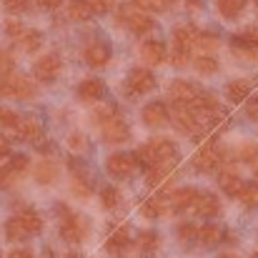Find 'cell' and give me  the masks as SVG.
I'll list each match as a JSON object with an SVG mask.
<instances>
[{
    "label": "cell",
    "instance_id": "e575fe53",
    "mask_svg": "<svg viewBox=\"0 0 258 258\" xmlns=\"http://www.w3.org/2000/svg\"><path fill=\"white\" fill-rule=\"evenodd\" d=\"M100 203H103V208H108V211L118 208V203H120V193H118V188L105 185V188L100 190Z\"/></svg>",
    "mask_w": 258,
    "mask_h": 258
},
{
    "label": "cell",
    "instance_id": "9f6ffc18",
    "mask_svg": "<svg viewBox=\"0 0 258 258\" xmlns=\"http://www.w3.org/2000/svg\"><path fill=\"white\" fill-rule=\"evenodd\" d=\"M66 258H81V253H76V251H71V253H68V256Z\"/></svg>",
    "mask_w": 258,
    "mask_h": 258
},
{
    "label": "cell",
    "instance_id": "5bb4252c",
    "mask_svg": "<svg viewBox=\"0 0 258 258\" xmlns=\"http://www.w3.org/2000/svg\"><path fill=\"white\" fill-rule=\"evenodd\" d=\"M15 133H18L23 141H28V143H40V141H43V123H40L35 115H23V118L18 120Z\"/></svg>",
    "mask_w": 258,
    "mask_h": 258
},
{
    "label": "cell",
    "instance_id": "680465c9",
    "mask_svg": "<svg viewBox=\"0 0 258 258\" xmlns=\"http://www.w3.org/2000/svg\"><path fill=\"white\" fill-rule=\"evenodd\" d=\"M3 113H5V110H3V108H0V123H3Z\"/></svg>",
    "mask_w": 258,
    "mask_h": 258
},
{
    "label": "cell",
    "instance_id": "6da1fadb",
    "mask_svg": "<svg viewBox=\"0 0 258 258\" xmlns=\"http://www.w3.org/2000/svg\"><path fill=\"white\" fill-rule=\"evenodd\" d=\"M136 158L143 168H156L158 163H178V148L168 138H153L151 143L136 151Z\"/></svg>",
    "mask_w": 258,
    "mask_h": 258
},
{
    "label": "cell",
    "instance_id": "44dd1931",
    "mask_svg": "<svg viewBox=\"0 0 258 258\" xmlns=\"http://www.w3.org/2000/svg\"><path fill=\"white\" fill-rule=\"evenodd\" d=\"M105 93V86L98 81V78H86L81 86H78V98L83 103H98Z\"/></svg>",
    "mask_w": 258,
    "mask_h": 258
},
{
    "label": "cell",
    "instance_id": "ac0fdd59",
    "mask_svg": "<svg viewBox=\"0 0 258 258\" xmlns=\"http://www.w3.org/2000/svg\"><path fill=\"white\" fill-rule=\"evenodd\" d=\"M141 58H143L148 66H161V63H166L168 50H166V45H163L161 40H146V43L141 45Z\"/></svg>",
    "mask_w": 258,
    "mask_h": 258
},
{
    "label": "cell",
    "instance_id": "ffe728a7",
    "mask_svg": "<svg viewBox=\"0 0 258 258\" xmlns=\"http://www.w3.org/2000/svg\"><path fill=\"white\" fill-rule=\"evenodd\" d=\"M218 185H221V190H223L226 196H241L243 188H246L243 178H241L236 171H228V168L218 173Z\"/></svg>",
    "mask_w": 258,
    "mask_h": 258
},
{
    "label": "cell",
    "instance_id": "d590c367",
    "mask_svg": "<svg viewBox=\"0 0 258 258\" xmlns=\"http://www.w3.org/2000/svg\"><path fill=\"white\" fill-rule=\"evenodd\" d=\"M173 3H175V0H136L138 8H143V10H156V13H166V10H171Z\"/></svg>",
    "mask_w": 258,
    "mask_h": 258
},
{
    "label": "cell",
    "instance_id": "d6a6232c",
    "mask_svg": "<svg viewBox=\"0 0 258 258\" xmlns=\"http://www.w3.org/2000/svg\"><path fill=\"white\" fill-rule=\"evenodd\" d=\"M175 233H178L180 243H193V241H198V233H201V228H196L190 221H183V223H178Z\"/></svg>",
    "mask_w": 258,
    "mask_h": 258
},
{
    "label": "cell",
    "instance_id": "277c9868",
    "mask_svg": "<svg viewBox=\"0 0 258 258\" xmlns=\"http://www.w3.org/2000/svg\"><path fill=\"white\" fill-rule=\"evenodd\" d=\"M171 123L178 133H185V136H203L206 133L196 110L190 105H183V103H171Z\"/></svg>",
    "mask_w": 258,
    "mask_h": 258
},
{
    "label": "cell",
    "instance_id": "e0dca14e",
    "mask_svg": "<svg viewBox=\"0 0 258 258\" xmlns=\"http://www.w3.org/2000/svg\"><path fill=\"white\" fill-rule=\"evenodd\" d=\"M231 50H233V55H236L238 60H243V63H256L258 60V45L251 43L248 38H243V35H233V38H231Z\"/></svg>",
    "mask_w": 258,
    "mask_h": 258
},
{
    "label": "cell",
    "instance_id": "db71d44e",
    "mask_svg": "<svg viewBox=\"0 0 258 258\" xmlns=\"http://www.w3.org/2000/svg\"><path fill=\"white\" fill-rule=\"evenodd\" d=\"M243 38H248L251 43H256V45H258V28H253V30H246V33H243Z\"/></svg>",
    "mask_w": 258,
    "mask_h": 258
},
{
    "label": "cell",
    "instance_id": "c3c4849f",
    "mask_svg": "<svg viewBox=\"0 0 258 258\" xmlns=\"http://www.w3.org/2000/svg\"><path fill=\"white\" fill-rule=\"evenodd\" d=\"M71 148H76V151H86L88 148L86 138H83L81 133H73V136H71Z\"/></svg>",
    "mask_w": 258,
    "mask_h": 258
},
{
    "label": "cell",
    "instance_id": "4316f807",
    "mask_svg": "<svg viewBox=\"0 0 258 258\" xmlns=\"http://www.w3.org/2000/svg\"><path fill=\"white\" fill-rule=\"evenodd\" d=\"M128 246H131V231H128V228H118V231L108 238V243H105V248H108L110 253L125 251Z\"/></svg>",
    "mask_w": 258,
    "mask_h": 258
},
{
    "label": "cell",
    "instance_id": "60d3db41",
    "mask_svg": "<svg viewBox=\"0 0 258 258\" xmlns=\"http://www.w3.org/2000/svg\"><path fill=\"white\" fill-rule=\"evenodd\" d=\"M18 178H20V175H18L15 171H10V166L5 163V166L0 168V188H13Z\"/></svg>",
    "mask_w": 258,
    "mask_h": 258
},
{
    "label": "cell",
    "instance_id": "681fc988",
    "mask_svg": "<svg viewBox=\"0 0 258 258\" xmlns=\"http://www.w3.org/2000/svg\"><path fill=\"white\" fill-rule=\"evenodd\" d=\"M8 258H35V256H33L30 248H15V251L8 253Z\"/></svg>",
    "mask_w": 258,
    "mask_h": 258
},
{
    "label": "cell",
    "instance_id": "f5cc1de1",
    "mask_svg": "<svg viewBox=\"0 0 258 258\" xmlns=\"http://www.w3.org/2000/svg\"><path fill=\"white\" fill-rule=\"evenodd\" d=\"M8 153H10V146H8V141L0 136V158H5Z\"/></svg>",
    "mask_w": 258,
    "mask_h": 258
},
{
    "label": "cell",
    "instance_id": "74e56055",
    "mask_svg": "<svg viewBox=\"0 0 258 258\" xmlns=\"http://www.w3.org/2000/svg\"><path fill=\"white\" fill-rule=\"evenodd\" d=\"M118 113H115V105H98L95 110H93V120L98 123V125H105L108 120H113Z\"/></svg>",
    "mask_w": 258,
    "mask_h": 258
},
{
    "label": "cell",
    "instance_id": "9a60e30c",
    "mask_svg": "<svg viewBox=\"0 0 258 258\" xmlns=\"http://www.w3.org/2000/svg\"><path fill=\"white\" fill-rule=\"evenodd\" d=\"M198 196H201V190H196V188H178V190H173L171 193V211L173 213L193 211Z\"/></svg>",
    "mask_w": 258,
    "mask_h": 258
},
{
    "label": "cell",
    "instance_id": "6f0895ef",
    "mask_svg": "<svg viewBox=\"0 0 258 258\" xmlns=\"http://www.w3.org/2000/svg\"><path fill=\"white\" fill-rule=\"evenodd\" d=\"M221 258H238V256H233V253H228V256H221Z\"/></svg>",
    "mask_w": 258,
    "mask_h": 258
},
{
    "label": "cell",
    "instance_id": "2e32d148",
    "mask_svg": "<svg viewBox=\"0 0 258 258\" xmlns=\"http://www.w3.org/2000/svg\"><path fill=\"white\" fill-rule=\"evenodd\" d=\"M83 58H86V63L90 68H105V66L110 63V45L95 40V43H90L86 48Z\"/></svg>",
    "mask_w": 258,
    "mask_h": 258
},
{
    "label": "cell",
    "instance_id": "484cf974",
    "mask_svg": "<svg viewBox=\"0 0 258 258\" xmlns=\"http://www.w3.org/2000/svg\"><path fill=\"white\" fill-rule=\"evenodd\" d=\"M93 15V8L88 0H68V18L76 23H83Z\"/></svg>",
    "mask_w": 258,
    "mask_h": 258
},
{
    "label": "cell",
    "instance_id": "5b68a950",
    "mask_svg": "<svg viewBox=\"0 0 258 258\" xmlns=\"http://www.w3.org/2000/svg\"><path fill=\"white\" fill-rule=\"evenodd\" d=\"M38 95V88L33 81H28L25 76L10 73L5 78H0V98H20V100H30Z\"/></svg>",
    "mask_w": 258,
    "mask_h": 258
},
{
    "label": "cell",
    "instance_id": "d6986e66",
    "mask_svg": "<svg viewBox=\"0 0 258 258\" xmlns=\"http://www.w3.org/2000/svg\"><path fill=\"white\" fill-rule=\"evenodd\" d=\"M193 211H196V216H201V218H206V221H208V218H216V216L221 213V201H218L213 193H208V190L203 193V190H201V196H198Z\"/></svg>",
    "mask_w": 258,
    "mask_h": 258
},
{
    "label": "cell",
    "instance_id": "8992f818",
    "mask_svg": "<svg viewBox=\"0 0 258 258\" xmlns=\"http://www.w3.org/2000/svg\"><path fill=\"white\" fill-rule=\"evenodd\" d=\"M226 158H228V151H223L216 143H206L193 156V168L198 173H211V171H216V168H221L226 163Z\"/></svg>",
    "mask_w": 258,
    "mask_h": 258
},
{
    "label": "cell",
    "instance_id": "ab89813d",
    "mask_svg": "<svg viewBox=\"0 0 258 258\" xmlns=\"http://www.w3.org/2000/svg\"><path fill=\"white\" fill-rule=\"evenodd\" d=\"M171 60L175 68H185L188 63H190V50L188 48H178V45H173L171 48Z\"/></svg>",
    "mask_w": 258,
    "mask_h": 258
},
{
    "label": "cell",
    "instance_id": "7402d4cb",
    "mask_svg": "<svg viewBox=\"0 0 258 258\" xmlns=\"http://www.w3.org/2000/svg\"><path fill=\"white\" fill-rule=\"evenodd\" d=\"M223 238H226V231H223L218 223H206V226L201 228V233H198V241H201V246H206V248H216Z\"/></svg>",
    "mask_w": 258,
    "mask_h": 258
},
{
    "label": "cell",
    "instance_id": "d4e9b609",
    "mask_svg": "<svg viewBox=\"0 0 258 258\" xmlns=\"http://www.w3.org/2000/svg\"><path fill=\"white\" fill-rule=\"evenodd\" d=\"M76 173H73V180H71V185H73V193L78 196V198H88L90 193H93V183H90V178H88V173L83 168H78V166H73Z\"/></svg>",
    "mask_w": 258,
    "mask_h": 258
},
{
    "label": "cell",
    "instance_id": "f35d334b",
    "mask_svg": "<svg viewBox=\"0 0 258 258\" xmlns=\"http://www.w3.org/2000/svg\"><path fill=\"white\" fill-rule=\"evenodd\" d=\"M238 198H241V203H243L246 208H258V183L246 185V188H243V193H241Z\"/></svg>",
    "mask_w": 258,
    "mask_h": 258
},
{
    "label": "cell",
    "instance_id": "83f0119b",
    "mask_svg": "<svg viewBox=\"0 0 258 258\" xmlns=\"http://www.w3.org/2000/svg\"><path fill=\"white\" fill-rule=\"evenodd\" d=\"M216 8L218 13L226 18V20H233L241 15V10L246 8V0H216Z\"/></svg>",
    "mask_w": 258,
    "mask_h": 258
},
{
    "label": "cell",
    "instance_id": "4fadbf2b",
    "mask_svg": "<svg viewBox=\"0 0 258 258\" xmlns=\"http://www.w3.org/2000/svg\"><path fill=\"white\" fill-rule=\"evenodd\" d=\"M100 131H103V141L105 143H110V146H118V143H125L128 138H131V128H128V123L123 120V118H113V120H108L105 125H100Z\"/></svg>",
    "mask_w": 258,
    "mask_h": 258
},
{
    "label": "cell",
    "instance_id": "7bdbcfd3",
    "mask_svg": "<svg viewBox=\"0 0 258 258\" xmlns=\"http://www.w3.org/2000/svg\"><path fill=\"white\" fill-rule=\"evenodd\" d=\"M238 156H241V161L243 163H256L258 161V148L253 146V143H248V146H241V151H238Z\"/></svg>",
    "mask_w": 258,
    "mask_h": 258
},
{
    "label": "cell",
    "instance_id": "816d5d0a",
    "mask_svg": "<svg viewBox=\"0 0 258 258\" xmlns=\"http://www.w3.org/2000/svg\"><path fill=\"white\" fill-rule=\"evenodd\" d=\"M35 3H38L40 8H45V10H55V8H58L63 0H35Z\"/></svg>",
    "mask_w": 258,
    "mask_h": 258
},
{
    "label": "cell",
    "instance_id": "3957f363",
    "mask_svg": "<svg viewBox=\"0 0 258 258\" xmlns=\"http://www.w3.org/2000/svg\"><path fill=\"white\" fill-rule=\"evenodd\" d=\"M43 228V221L35 211H23L18 216H13L5 223V238L8 241H25L30 236H35Z\"/></svg>",
    "mask_w": 258,
    "mask_h": 258
},
{
    "label": "cell",
    "instance_id": "1f68e13d",
    "mask_svg": "<svg viewBox=\"0 0 258 258\" xmlns=\"http://www.w3.org/2000/svg\"><path fill=\"white\" fill-rule=\"evenodd\" d=\"M40 33L38 30H25L20 38H18V43H20V48L25 50V53H35L38 48H40Z\"/></svg>",
    "mask_w": 258,
    "mask_h": 258
},
{
    "label": "cell",
    "instance_id": "4dcf8cb0",
    "mask_svg": "<svg viewBox=\"0 0 258 258\" xmlns=\"http://www.w3.org/2000/svg\"><path fill=\"white\" fill-rule=\"evenodd\" d=\"M193 66H196V71H198L201 76H213V73L218 71V60H216L213 55H208V53L198 55V58L193 60Z\"/></svg>",
    "mask_w": 258,
    "mask_h": 258
},
{
    "label": "cell",
    "instance_id": "52a82bcc",
    "mask_svg": "<svg viewBox=\"0 0 258 258\" xmlns=\"http://www.w3.org/2000/svg\"><path fill=\"white\" fill-rule=\"evenodd\" d=\"M118 18H120V23H123L131 33H136V35H148V33L156 28L153 18H151L146 10H138V8H123Z\"/></svg>",
    "mask_w": 258,
    "mask_h": 258
},
{
    "label": "cell",
    "instance_id": "cb8c5ba5",
    "mask_svg": "<svg viewBox=\"0 0 258 258\" xmlns=\"http://www.w3.org/2000/svg\"><path fill=\"white\" fill-rule=\"evenodd\" d=\"M196 38H198V30L193 25H178L173 30V45H178V48H188L190 50L196 45Z\"/></svg>",
    "mask_w": 258,
    "mask_h": 258
},
{
    "label": "cell",
    "instance_id": "bcb514c9",
    "mask_svg": "<svg viewBox=\"0 0 258 258\" xmlns=\"http://www.w3.org/2000/svg\"><path fill=\"white\" fill-rule=\"evenodd\" d=\"M5 33H8V35H13V38L18 40V38L25 33V28H23L18 20H8V23H5Z\"/></svg>",
    "mask_w": 258,
    "mask_h": 258
},
{
    "label": "cell",
    "instance_id": "f907efd6",
    "mask_svg": "<svg viewBox=\"0 0 258 258\" xmlns=\"http://www.w3.org/2000/svg\"><path fill=\"white\" fill-rule=\"evenodd\" d=\"M246 115H248L251 120H258V100H248V105H246Z\"/></svg>",
    "mask_w": 258,
    "mask_h": 258
},
{
    "label": "cell",
    "instance_id": "836d02e7",
    "mask_svg": "<svg viewBox=\"0 0 258 258\" xmlns=\"http://www.w3.org/2000/svg\"><path fill=\"white\" fill-rule=\"evenodd\" d=\"M173 168H175V163H158L156 168H151V171H148V183H151V185L163 183V180L171 175Z\"/></svg>",
    "mask_w": 258,
    "mask_h": 258
},
{
    "label": "cell",
    "instance_id": "7a4b0ae2",
    "mask_svg": "<svg viewBox=\"0 0 258 258\" xmlns=\"http://www.w3.org/2000/svg\"><path fill=\"white\" fill-rule=\"evenodd\" d=\"M58 216H60V236L68 241V243H81V241H86L88 236H90V218L86 216H81V213H73L68 206H63V203H58Z\"/></svg>",
    "mask_w": 258,
    "mask_h": 258
},
{
    "label": "cell",
    "instance_id": "91938a15",
    "mask_svg": "<svg viewBox=\"0 0 258 258\" xmlns=\"http://www.w3.org/2000/svg\"><path fill=\"white\" fill-rule=\"evenodd\" d=\"M251 258H258V253H253V256H251Z\"/></svg>",
    "mask_w": 258,
    "mask_h": 258
},
{
    "label": "cell",
    "instance_id": "11a10c76",
    "mask_svg": "<svg viewBox=\"0 0 258 258\" xmlns=\"http://www.w3.org/2000/svg\"><path fill=\"white\" fill-rule=\"evenodd\" d=\"M253 178H256V180H258V161H256V163H253Z\"/></svg>",
    "mask_w": 258,
    "mask_h": 258
},
{
    "label": "cell",
    "instance_id": "8d00e7d4",
    "mask_svg": "<svg viewBox=\"0 0 258 258\" xmlns=\"http://www.w3.org/2000/svg\"><path fill=\"white\" fill-rule=\"evenodd\" d=\"M196 45H198L203 53H208V55H211V50H216V48H218V35H213V33H198Z\"/></svg>",
    "mask_w": 258,
    "mask_h": 258
},
{
    "label": "cell",
    "instance_id": "f546056e",
    "mask_svg": "<svg viewBox=\"0 0 258 258\" xmlns=\"http://www.w3.org/2000/svg\"><path fill=\"white\" fill-rule=\"evenodd\" d=\"M158 246H161V241H158L156 231H146L141 236V253H143V258H153V253L158 251Z\"/></svg>",
    "mask_w": 258,
    "mask_h": 258
},
{
    "label": "cell",
    "instance_id": "603a6c76",
    "mask_svg": "<svg viewBox=\"0 0 258 258\" xmlns=\"http://www.w3.org/2000/svg\"><path fill=\"white\" fill-rule=\"evenodd\" d=\"M60 178V168L55 161H40L38 168H35V180L40 185H53L55 180Z\"/></svg>",
    "mask_w": 258,
    "mask_h": 258
},
{
    "label": "cell",
    "instance_id": "7dc6e473",
    "mask_svg": "<svg viewBox=\"0 0 258 258\" xmlns=\"http://www.w3.org/2000/svg\"><path fill=\"white\" fill-rule=\"evenodd\" d=\"M88 3H90L93 13H108L113 8V0H88Z\"/></svg>",
    "mask_w": 258,
    "mask_h": 258
},
{
    "label": "cell",
    "instance_id": "f6af8a7d",
    "mask_svg": "<svg viewBox=\"0 0 258 258\" xmlns=\"http://www.w3.org/2000/svg\"><path fill=\"white\" fill-rule=\"evenodd\" d=\"M5 3V10L10 13H25L30 8V0H3Z\"/></svg>",
    "mask_w": 258,
    "mask_h": 258
},
{
    "label": "cell",
    "instance_id": "30bf717a",
    "mask_svg": "<svg viewBox=\"0 0 258 258\" xmlns=\"http://www.w3.org/2000/svg\"><path fill=\"white\" fill-rule=\"evenodd\" d=\"M156 86H158L156 76L151 71H146V68H133L128 73V90L136 93V95H146V93L156 90Z\"/></svg>",
    "mask_w": 258,
    "mask_h": 258
},
{
    "label": "cell",
    "instance_id": "8fae6325",
    "mask_svg": "<svg viewBox=\"0 0 258 258\" xmlns=\"http://www.w3.org/2000/svg\"><path fill=\"white\" fill-rule=\"evenodd\" d=\"M141 118H143V123L148 128H161V125H166L171 120V105H166L161 100H153V103H148L143 108Z\"/></svg>",
    "mask_w": 258,
    "mask_h": 258
},
{
    "label": "cell",
    "instance_id": "7c38bea8",
    "mask_svg": "<svg viewBox=\"0 0 258 258\" xmlns=\"http://www.w3.org/2000/svg\"><path fill=\"white\" fill-rule=\"evenodd\" d=\"M203 90L190 81H173L171 88H168V95H171L173 103H183V105H193Z\"/></svg>",
    "mask_w": 258,
    "mask_h": 258
},
{
    "label": "cell",
    "instance_id": "9c48e42d",
    "mask_svg": "<svg viewBox=\"0 0 258 258\" xmlns=\"http://www.w3.org/2000/svg\"><path fill=\"white\" fill-rule=\"evenodd\" d=\"M105 166H108V173H110L113 178H128V175L136 173V168H138L141 163H138L136 153H113Z\"/></svg>",
    "mask_w": 258,
    "mask_h": 258
},
{
    "label": "cell",
    "instance_id": "b9f144b4",
    "mask_svg": "<svg viewBox=\"0 0 258 258\" xmlns=\"http://www.w3.org/2000/svg\"><path fill=\"white\" fill-rule=\"evenodd\" d=\"M8 166H10V171L23 175V173L28 171V166H30V158H28V156H13V158L8 161Z\"/></svg>",
    "mask_w": 258,
    "mask_h": 258
},
{
    "label": "cell",
    "instance_id": "ba28073f",
    "mask_svg": "<svg viewBox=\"0 0 258 258\" xmlns=\"http://www.w3.org/2000/svg\"><path fill=\"white\" fill-rule=\"evenodd\" d=\"M60 68H63V60H60L55 53H48V55H43L40 60H35L33 76H35L40 83H55L58 76H60Z\"/></svg>",
    "mask_w": 258,
    "mask_h": 258
},
{
    "label": "cell",
    "instance_id": "f1b7e54d",
    "mask_svg": "<svg viewBox=\"0 0 258 258\" xmlns=\"http://www.w3.org/2000/svg\"><path fill=\"white\" fill-rule=\"evenodd\" d=\"M248 93H251V86H248V81H231L228 88H226V95H228V100H233V103H241V100H246L248 98Z\"/></svg>",
    "mask_w": 258,
    "mask_h": 258
},
{
    "label": "cell",
    "instance_id": "ee69618b",
    "mask_svg": "<svg viewBox=\"0 0 258 258\" xmlns=\"http://www.w3.org/2000/svg\"><path fill=\"white\" fill-rule=\"evenodd\" d=\"M13 68H15L13 55H10V53H5V50H0V78L10 76V73H13Z\"/></svg>",
    "mask_w": 258,
    "mask_h": 258
}]
</instances>
